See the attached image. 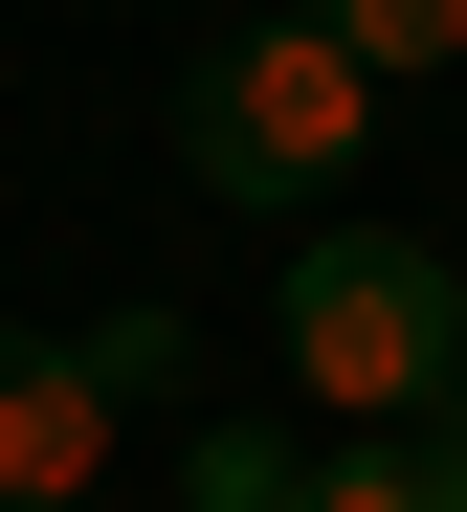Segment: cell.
<instances>
[{
  "mask_svg": "<svg viewBox=\"0 0 467 512\" xmlns=\"http://www.w3.org/2000/svg\"><path fill=\"white\" fill-rule=\"evenodd\" d=\"M178 512H312V446L290 423H178Z\"/></svg>",
  "mask_w": 467,
  "mask_h": 512,
  "instance_id": "5",
  "label": "cell"
},
{
  "mask_svg": "<svg viewBox=\"0 0 467 512\" xmlns=\"http://www.w3.org/2000/svg\"><path fill=\"white\" fill-rule=\"evenodd\" d=\"M379 156V67H356L312 0H245V23L178 45V179L245 223H334V179Z\"/></svg>",
  "mask_w": 467,
  "mask_h": 512,
  "instance_id": "1",
  "label": "cell"
},
{
  "mask_svg": "<svg viewBox=\"0 0 467 512\" xmlns=\"http://www.w3.org/2000/svg\"><path fill=\"white\" fill-rule=\"evenodd\" d=\"M312 512H467V423H312Z\"/></svg>",
  "mask_w": 467,
  "mask_h": 512,
  "instance_id": "4",
  "label": "cell"
},
{
  "mask_svg": "<svg viewBox=\"0 0 467 512\" xmlns=\"http://www.w3.org/2000/svg\"><path fill=\"white\" fill-rule=\"evenodd\" d=\"M312 23L379 67V90H423V67H467V0H312Z\"/></svg>",
  "mask_w": 467,
  "mask_h": 512,
  "instance_id": "6",
  "label": "cell"
},
{
  "mask_svg": "<svg viewBox=\"0 0 467 512\" xmlns=\"http://www.w3.org/2000/svg\"><path fill=\"white\" fill-rule=\"evenodd\" d=\"M89 468H112V379L67 334H0V512H89Z\"/></svg>",
  "mask_w": 467,
  "mask_h": 512,
  "instance_id": "3",
  "label": "cell"
},
{
  "mask_svg": "<svg viewBox=\"0 0 467 512\" xmlns=\"http://www.w3.org/2000/svg\"><path fill=\"white\" fill-rule=\"evenodd\" d=\"M267 357H290L312 423H467V268L423 223H290Z\"/></svg>",
  "mask_w": 467,
  "mask_h": 512,
  "instance_id": "2",
  "label": "cell"
},
{
  "mask_svg": "<svg viewBox=\"0 0 467 512\" xmlns=\"http://www.w3.org/2000/svg\"><path fill=\"white\" fill-rule=\"evenodd\" d=\"M67 357H89V379H112V423H134V401H178V312L134 290V312H89V334H67Z\"/></svg>",
  "mask_w": 467,
  "mask_h": 512,
  "instance_id": "7",
  "label": "cell"
}]
</instances>
